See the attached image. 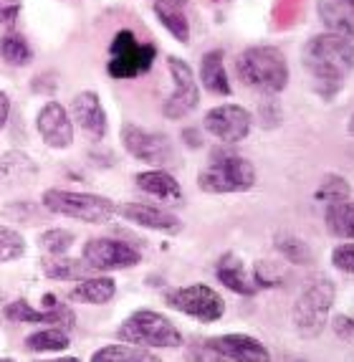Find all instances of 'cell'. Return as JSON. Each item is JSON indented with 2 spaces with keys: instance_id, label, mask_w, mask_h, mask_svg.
Listing matches in <instances>:
<instances>
[{
  "instance_id": "cell-1",
  "label": "cell",
  "mask_w": 354,
  "mask_h": 362,
  "mask_svg": "<svg viewBox=\"0 0 354 362\" xmlns=\"http://www.w3.org/2000/svg\"><path fill=\"white\" fill-rule=\"evenodd\" d=\"M301 64L314 78L319 97L331 102L354 71V41L339 33L312 36L301 51Z\"/></svg>"
},
{
  "instance_id": "cell-2",
  "label": "cell",
  "mask_w": 354,
  "mask_h": 362,
  "mask_svg": "<svg viewBox=\"0 0 354 362\" xmlns=\"http://www.w3.org/2000/svg\"><path fill=\"white\" fill-rule=\"evenodd\" d=\"M240 78L261 94L276 97L288 86V61L276 46H251L235 61Z\"/></svg>"
},
{
  "instance_id": "cell-3",
  "label": "cell",
  "mask_w": 354,
  "mask_h": 362,
  "mask_svg": "<svg viewBox=\"0 0 354 362\" xmlns=\"http://www.w3.org/2000/svg\"><path fill=\"white\" fill-rule=\"evenodd\" d=\"M334 296L336 286L329 276L319 274V276L309 279L307 286L296 296L294 309H291V322L301 337H319L324 332L326 317L334 307Z\"/></svg>"
},
{
  "instance_id": "cell-4",
  "label": "cell",
  "mask_w": 354,
  "mask_h": 362,
  "mask_svg": "<svg viewBox=\"0 0 354 362\" xmlns=\"http://www.w3.org/2000/svg\"><path fill=\"white\" fill-rule=\"evenodd\" d=\"M256 185V168L240 155H213V160L198 173V187L211 195L248 193Z\"/></svg>"
},
{
  "instance_id": "cell-5",
  "label": "cell",
  "mask_w": 354,
  "mask_h": 362,
  "mask_svg": "<svg viewBox=\"0 0 354 362\" xmlns=\"http://www.w3.org/2000/svg\"><path fill=\"white\" fill-rule=\"evenodd\" d=\"M43 208L56 216L84 221V223H109L117 216V203L107 195L76 193V190H61L51 187L43 193Z\"/></svg>"
},
{
  "instance_id": "cell-6",
  "label": "cell",
  "mask_w": 354,
  "mask_h": 362,
  "mask_svg": "<svg viewBox=\"0 0 354 362\" xmlns=\"http://www.w3.org/2000/svg\"><path fill=\"white\" fill-rule=\"evenodd\" d=\"M117 337L137 347H180L182 344V332L172 325V320L152 309H137L129 314L117 329Z\"/></svg>"
},
{
  "instance_id": "cell-7",
  "label": "cell",
  "mask_w": 354,
  "mask_h": 362,
  "mask_svg": "<svg viewBox=\"0 0 354 362\" xmlns=\"http://www.w3.org/2000/svg\"><path fill=\"white\" fill-rule=\"evenodd\" d=\"M157 59V46L155 43H139L132 30H117L109 46V64L107 74L112 78H137L152 69Z\"/></svg>"
},
{
  "instance_id": "cell-8",
  "label": "cell",
  "mask_w": 354,
  "mask_h": 362,
  "mask_svg": "<svg viewBox=\"0 0 354 362\" xmlns=\"http://www.w3.org/2000/svg\"><path fill=\"white\" fill-rule=\"evenodd\" d=\"M167 71L172 78V94L163 104V115L167 119H185L200 104V86L190 64L177 56H167Z\"/></svg>"
},
{
  "instance_id": "cell-9",
  "label": "cell",
  "mask_w": 354,
  "mask_h": 362,
  "mask_svg": "<svg viewBox=\"0 0 354 362\" xmlns=\"http://www.w3.org/2000/svg\"><path fill=\"white\" fill-rule=\"evenodd\" d=\"M122 145L134 160H142V163L157 165V168H165L175 160L172 142H170L167 134L163 132H152V129H144L134 122H126L122 124Z\"/></svg>"
},
{
  "instance_id": "cell-10",
  "label": "cell",
  "mask_w": 354,
  "mask_h": 362,
  "mask_svg": "<svg viewBox=\"0 0 354 362\" xmlns=\"http://www.w3.org/2000/svg\"><path fill=\"white\" fill-rule=\"evenodd\" d=\"M167 304L177 309V312L192 317V320L205 322V325L218 322L225 314L223 296L208 284H190V286H182V289L170 291Z\"/></svg>"
},
{
  "instance_id": "cell-11",
  "label": "cell",
  "mask_w": 354,
  "mask_h": 362,
  "mask_svg": "<svg viewBox=\"0 0 354 362\" xmlns=\"http://www.w3.org/2000/svg\"><path fill=\"white\" fill-rule=\"evenodd\" d=\"M203 127L205 132L225 142V145H235V142H243L251 134L253 117L240 104H218V107L205 112Z\"/></svg>"
},
{
  "instance_id": "cell-12",
  "label": "cell",
  "mask_w": 354,
  "mask_h": 362,
  "mask_svg": "<svg viewBox=\"0 0 354 362\" xmlns=\"http://www.w3.org/2000/svg\"><path fill=\"white\" fill-rule=\"evenodd\" d=\"M84 261L91 272H122L142 261V254L132 243L117 238H91L84 246Z\"/></svg>"
},
{
  "instance_id": "cell-13",
  "label": "cell",
  "mask_w": 354,
  "mask_h": 362,
  "mask_svg": "<svg viewBox=\"0 0 354 362\" xmlns=\"http://www.w3.org/2000/svg\"><path fill=\"white\" fill-rule=\"evenodd\" d=\"M36 129L51 150H69L73 145V119L61 102H46L38 109Z\"/></svg>"
},
{
  "instance_id": "cell-14",
  "label": "cell",
  "mask_w": 354,
  "mask_h": 362,
  "mask_svg": "<svg viewBox=\"0 0 354 362\" xmlns=\"http://www.w3.org/2000/svg\"><path fill=\"white\" fill-rule=\"evenodd\" d=\"M71 119L78 127L84 129L91 139H104L109 132V119L107 112L102 107V99L96 91H81L71 99V109H69Z\"/></svg>"
},
{
  "instance_id": "cell-15",
  "label": "cell",
  "mask_w": 354,
  "mask_h": 362,
  "mask_svg": "<svg viewBox=\"0 0 354 362\" xmlns=\"http://www.w3.org/2000/svg\"><path fill=\"white\" fill-rule=\"evenodd\" d=\"M117 216H122L134 226H142V228L160 230V233L175 235L182 230V221L175 213L157 206H147V203H122V206H117Z\"/></svg>"
},
{
  "instance_id": "cell-16",
  "label": "cell",
  "mask_w": 354,
  "mask_h": 362,
  "mask_svg": "<svg viewBox=\"0 0 354 362\" xmlns=\"http://www.w3.org/2000/svg\"><path fill=\"white\" fill-rule=\"evenodd\" d=\"M208 342L225 357V362H271L269 347L251 334H223L211 337Z\"/></svg>"
},
{
  "instance_id": "cell-17",
  "label": "cell",
  "mask_w": 354,
  "mask_h": 362,
  "mask_svg": "<svg viewBox=\"0 0 354 362\" xmlns=\"http://www.w3.org/2000/svg\"><path fill=\"white\" fill-rule=\"evenodd\" d=\"M6 317L11 322H20V325H54V327H73L76 317L69 307L64 304H51L46 312H36L28 302H13L6 307Z\"/></svg>"
},
{
  "instance_id": "cell-18",
  "label": "cell",
  "mask_w": 354,
  "mask_h": 362,
  "mask_svg": "<svg viewBox=\"0 0 354 362\" xmlns=\"http://www.w3.org/2000/svg\"><path fill=\"white\" fill-rule=\"evenodd\" d=\"M139 190H144L152 198L163 200L165 206H182V187L180 182L170 175L167 170L157 168V170H144L134 175Z\"/></svg>"
},
{
  "instance_id": "cell-19",
  "label": "cell",
  "mask_w": 354,
  "mask_h": 362,
  "mask_svg": "<svg viewBox=\"0 0 354 362\" xmlns=\"http://www.w3.org/2000/svg\"><path fill=\"white\" fill-rule=\"evenodd\" d=\"M317 13L329 33L354 41V0H317Z\"/></svg>"
},
{
  "instance_id": "cell-20",
  "label": "cell",
  "mask_w": 354,
  "mask_h": 362,
  "mask_svg": "<svg viewBox=\"0 0 354 362\" xmlns=\"http://www.w3.org/2000/svg\"><path fill=\"white\" fill-rule=\"evenodd\" d=\"M216 276L223 286H228L230 291L240 296H253L259 291L256 281L246 274V266H243V259L235 254H223L220 261L216 266Z\"/></svg>"
},
{
  "instance_id": "cell-21",
  "label": "cell",
  "mask_w": 354,
  "mask_h": 362,
  "mask_svg": "<svg viewBox=\"0 0 354 362\" xmlns=\"http://www.w3.org/2000/svg\"><path fill=\"white\" fill-rule=\"evenodd\" d=\"M185 0H152V11L167 33L180 43H190V21L182 11Z\"/></svg>"
},
{
  "instance_id": "cell-22",
  "label": "cell",
  "mask_w": 354,
  "mask_h": 362,
  "mask_svg": "<svg viewBox=\"0 0 354 362\" xmlns=\"http://www.w3.org/2000/svg\"><path fill=\"white\" fill-rule=\"evenodd\" d=\"M200 81L216 97H230L233 94V86H230L228 74H225L220 49H213L208 54H203V59H200Z\"/></svg>"
},
{
  "instance_id": "cell-23",
  "label": "cell",
  "mask_w": 354,
  "mask_h": 362,
  "mask_svg": "<svg viewBox=\"0 0 354 362\" xmlns=\"http://www.w3.org/2000/svg\"><path fill=\"white\" fill-rule=\"evenodd\" d=\"M117 294V284L112 276H86L73 286L71 296L89 304H107Z\"/></svg>"
},
{
  "instance_id": "cell-24",
  "label": "cell",
  "mask_w": 354,
  "mask_h": 362,
  "mask_svg": "<svg viewBox=\"0 0 354 362\" xmlns=\"http://www.w3.org/2000/svg\"><path fill=\"white\" fill-rule=\"evenodd\" d=\"M91 362H163L144 347H132V344H107L102 350L91 355Z\"/></svg>"
},
{
  "instance_id": "cell-25",
  "label": "cell",
  "mask_w": 354,
  "mask_h": 362,
  "mask_svg": "<svg viewBox=\"0 0 354 362\" xmlns=\"http://www.w3.org/2000/svg\"><path fill=\"white\" fill-rule=\"evenodd\" d=\"M273 246L276 251L288 261V264H296V266H309L314 264V251L304 238L294 233H276L273 238Z\"/></svg>"
},
{
  "instance_id": "cell-26",
  "label": "cell",
  "mask_w": 354,
  "mask_h": 362,
  "mask_svg": "<svg viewBox=\"0 0 354 362\" xmlns=\"http://www.w3.org/2000/svg\"><path fill=\"white\" fill-rule=\"evenodd\" d=\"M0 59L11 66H28L33 61V49L18 30H8L6 36L0 38Z\"/></svg>"
},
{
  "instance_id": "cell-27",
  "label": "cell",
  "mask_w": 354,
  "mask_h": 362,
  "mask_svg": "<svg viewBox=\"0 0 354 362\" xmlns=\"http://www.w3.org/2000/svg\"><path fill=\"white\" fill-rule=\"evenodd\" d=\"M326 226L339 238H354V200H342L326 206Z\"/></svg>"
},
{
  "instance_id": "cell-28",
  "label": "cell",
  "mask_w": 354,
  "mask_h": 362,
  "mask_svg": "<svg viewBox=\"0 0 354 362\" xmlns=\"http://www.w3.org/2000/svg\"><path fill=\"white\" fill-rule=\"evenodd\" d=\"M43 272L48 279H61V281H81L91 274V269L86 266V261L78 259H64V256H56V259H48L43 264Z\"/></svg>"
},
{
  "instance_id": "cell-29",
  "label": "cell",
  "mask_w": 354,
  "mask_h": 362,
  "mask_svg": "<svg viewBox=\"0 0 354 362\" xmlns=\"http://www.w3.org/2000/svg\"><path fill=\"white\" fill-rule=\"evenodd\" d=\"M25 347L30 352H61L69 347V334L61 327H46L25 337Z\"/></svg>"
},
{
  "instance_id": "cell-30",
  "label": "cell",
  "mask_w": 354,
  "mask_h": 362,
  "mask_svg": "<svg viewBox=\"0 0 354 362\" xmlns=\"http://www.w3.org/2000/svg\"><path fill=\"white\" fill-rule=\"evenodd\" d=\"M314 198H317L319 203H324V206H331V203H342V200L352 198V185H349L347 177L336 175V173H329V175L321 177V182H319Z\"/></svg>"
},
{
  "instance_id": "cell-31",
  "label": "cell",
  "mask_w": 354,
  "mask_h": 362,
  "mask_svg": "<svg viewBox=\"0 0 354 362\" xmlns=\"http://www.w3.org/2000/svg\"><path fill=\"white\" fill-rule=\"evenodd\" d=\"M73 241H76V235L66 228H51V230H43V233L38 235L41 248L48 251L51 256H64L69 248L73 246Z\"/></svg>"
},
{
  "instance_id": "cell-32",
  "label": "cell",
  "mask_w": 354,
  "mask_h": 362,
  "mask_svg": "<svg viewBox=\"0 0 354 362\" xmlns=\"http://www.w3.org/2000/svg\"><path fill=\"white\" fill-rule=\"evenodd\" d=\"M25 254V241L18 230L0 226V264L6 261H16Z\"/></svg>"
},
{
  "instance_id": "cell-33",
  "label": "cell",
  "mask_w": 354,
  "mask_h": 362,
  "mask_svg": "<svg viewBox=\"0 0 354 362\" xmlns=\"http://www.w3.org/2000/svg\"><path fill=\"white\" fill-rule=\"evenodd\" d=\"M331 264L344 274H354V243H339L331 251Z\"/></svg>"
},
{
  "instance_id": "cell-34",
  "label": "cell",
  "mask_w": 354,
  "mask_h": 362,
  "mask_svg": "<svg viewBox=\"0 0 354 362\" xmlns=\"http://www.w3.org/2000/svg\"><path fill=\"white\" fill-rule=\"evenodd\" d=\"M187 360L190 362H225V357H223L211 342H203V344H195V347L187 352Z\"/></svg>"
},
{
  "instance_id": "cell-35",
  "label": "cell",
  "mask_w": 354,
  "mask_h": 362,
  "mask_svg": "<svg viewBox=\"0 0 354 362\" xmlns=\"http://www.w3.org/2000/svg\"><path fill=\"white\" fill-rule=\"evenodd\" d=\"M259 112H261V119L266 122V127H276L278 122H281V109H278L276 99H266V102H261Z\"/></svg>"
},
{
  "instance_id": "cell-36",
  "label": "cell",
  "mask_w": 354,
  "mask_h": 362,
  "mask_svg": "<svg viewBox=\"0 0 354 362\" xmlns=\"http://www.w3.org/2000/svg\"><path fill=\"white\" fill-rule=\"evenodd\" d=\"M20 13V0H0V23L13 25Z\"/></svg>"
},
{
  "instance_id": "cell-37",
  "label": "cell",
  "mask_w": 354,
  "mask_h": 362,
  "mask_svg": "<svg viewBox=\"0 0 354 362\" xmlns=\"http://www.w3.org/2000/svg\"><path fill=\"white\" fill-rule=\"evenodd\" d=\"M334 332L344 339H352L354 337V322L349 320L347 314H339V317H334Z\"/></svg>"
},
{
  "instance_id": "cell-38",
  "label": "cell",
  "mask_w": 354,
  "mask_h": 362,
  "mask_svg": "<svg viewBox=\"0 0 354 362\" xmlns=\"http://www.w3.org/2000/svg\"><path fill=\"white\" fill-rule=\"evenodd\" d=\"M8 117H11V97H8V91L0 89V129L8 124Z\"/></svg>"
},
{
  "instance_id": "cell-39",
  "label": "cell",
  "mask_w": 354,
  "mask_h": 362,
  "mask_svg": "<svg viewBox=\"0 0 354 362\" xmlns=\"http://www.w3.org/2000/svg\"><path fill=\"white\" fill-rule=\"evenodd\" d=\"M271 362H273V360H271ZM278 362H307V360H304V357H294V355H286V357H281V360H278Z\"/></svg>"
},
{
  "instance_id": "cell-40",
  "label": "cell",
  "mask_w": 354,
  "mask_h": 362,
  "mask_svg": "<svg viewBox=\"0 0 354 362\" xmlns=\"http://www.w3.org/2000/svg\"><path fill=\"white\" fill-rule=\"evenodd\" d=\"M347 132H349V134H352V137H354V115L349 117V122H347Z\"/></svg>"
},
{
  "instance_id": "cell-41",
  "label": "cell",
  "mask_w": 354,
  "mask_h": 362,
  "mask_svg": "<svg viewBox=\"0 0 354 362\" xmlns=\"http://www.w3.org/2000/svg\"><path fill=\"white\" fill-rule=\"evenodd\" d=\"M46 362H81L76 357H61V360H46Z\"/></svg>"
},
{
  "instance_id": "cell-42",
  "label": "cell",
  "mask_w": 354,
  "mask_h": 362,
  "mask_svg": "<svg viewBox=\"0 0 354 362\" xmlns=\"http://www.w3.org/2000/svg\"><path fill=\"white\" fill-rule=\"evenodd\" d=\"M0 362H16V360H13V357H3Z\"/></svg>"
},
{
  "instance_id": "cell-43",
  "label": "cell",
  "mask_w": 354,
  "mask_h": 362,
  "mask_svg": "<svg viewBox=\"0 0 354 362\" xmlns=\"http://www.w3.org/2000/svg\"><path fill=\"white\" fill-rule=\"evenodd\" d=\"M347 317H349V320H352V322H354V307H352V312H349V314H347Z\"/></svg>"
}]
</instances>
